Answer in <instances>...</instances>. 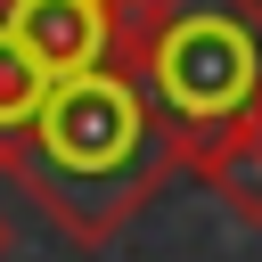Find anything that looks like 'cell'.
<instances>
[{
	"label": "cell",
	"instance_id": "ba28073f",
	"mask_svg": "<svg viewBox=\"0 0 262 262\" xmlns=\"http://www.w3.org/2000/svg\"><path fill=\"white\" fill-rule=\"evenodd\" d=\"M106 8H123V0H106Z\"/></svg>",
	"mask_w": 262,
	"mask_h": 262
},
{
	"label": "cell",
	"instance_id": "6da1fadb",
	"mask_svg": "<svg viewBox=\"0 0 262 262\" xmlns=\"http://www.w3.org/2000/svg\"><path fill=\"white\" fill-rule=\"evenodd\" d=\"M180 164H188L180 131L123 66L49 82L41 106L16 131H0V172L49 213L66 246H106Z\"/></svg>",
	"mask_w": 262,
	"mask_h": 262
},
{
	"label": "cell",
	"instance_id": "52a82bcc",
	"mask_svg": "<svg viewBox=\"0 0 262 262\" xmlns=\"http://www.w3.org/2000/svg\"><path fill=\"white\" fill-rule=\"evenodd\" d=\"M0 16H8V0H0Z\"/></svg>",
	"mask_w": 262,
	"mask_h": 262
},
{
	"label": "cell",
	"instance_id": "7a4b0ae2",
	"mask_svg": "<svg viewBox=\"0 0 262 262\" xmlns=\"http://www.w3.org/2000/svg\"><path fill=\"white\" fill-rule=\"evenodd\" d=\"M115 66L196 156L213 131L262 115V0H123Z\"/></svg>",
	"mask_w": 262,
	"mask_h": 262
},
{
	"label": "cell",
	"instance_id": "3957f363",
	"mask_svg": "<svg viewBox=\"0 0 262 262\" xmlns=\"http://www.w3.org/2000/svg\"><path fill=\"white\" fill-rule=\"evenodd\" d=\"M0 25L33 49V66L49 82L90 74V66H115V8L106 0H8Z\"/></svg>",
	"mask_w": 262,
	"mask_h": 262
},
{
	"label": "cell",
	"instance_id": "5b68a950",
	"mask_svg": "<svg viewBox=\"0 0 262 262\" xmlns=\"http://www.w3.org/2000/svg\"><path fill=\"white\" fill-rule=\"evenodd\" d=\"M41 90H49V74L33 66V49L0 25V131H16L33 106H41Z\"/></svg>",
	"mask_w": 262,
	"mask_h": 262
},
{
	"label": "cell",
	"instance_id": "277c9868",
	"mask_svg": "<svg viewBox=\"0 0 262 262\" xmlns=\"http://www.w3.org/2000/svg\"><path fill=\"white\" fill-rule=\"evenodd\" d=\"M188 164L205 172V188H213V196H221L246 229H262V115H246V123L213 131Z\"/></svg>",
	"mask_w": 262,
	"mask_h": 262
},
{
	"label": "cell",
	"instance_id": "8992f818",
	"mask_svg": "<svg viewBox=\"0 0 262 262\" xmlns=\"http://www.w3.org/2000/svg\"><path fill=\"white\" fill-rule=\"evenodd\" d=\"M0 254H8V221H0Z\"/></svg>",
	"mask_w": 262,
	"mask_h": 262
}]
</instances>
